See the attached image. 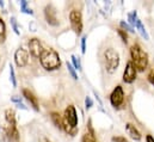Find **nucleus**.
I'll list each match as a JSON object with an SVG mask.
<instances>
[{
  "instance_id": "obj_8",
  "label": "nucleus",
  "mask_w": 154,
  "mask_h": 142,
  "mask_svg": "<svg viewBox=\"0 0 154 142\" xmlns=\"http://www.w3.org/2000/svg\"><path fill=\"white\" fill-rule=\"evenodd\" d=\"M136 76H137L136 68L134 67V65L131 63V61H128L127 65H125V68L123 71V76H122L123 82H125V84H133L136 80Z\"/></svg>"
},
{
  "instance_id": "obj_7",
  "label": "nucleus",
  "mask_w": 154,
  "mask_h": 142,
  "mask_svg": "<svg viewBox=\"0 0 154 142\" xmlns=\"http://www.w3.org/2000/svg\"><path fill=\"white\" fill-rule=\"evenodd\" d=\"M56 14H57V11H56V8L51 4H49V5H47L44 7V18H45V20H47V23L49 25L57 26L60 24L59 18H57Z\"/></svg>"
},
{
  "instance_id": "obj_4",
  "label": "nucleus",
  "mask_w": 154,
  "mask_h": 142,
  "mask_svg": "<svg viewBox=\"0 0 154 142\" xmlns=\"http://www.w3.org/2000/svg\"><path fill=\"white\" fill-rule=\"evenodd\" d=\"M103 57H104V65H105L106 72L110 74H114L117 71L119 62H121V57H119L118 51H116L114 48H108L104 50Z\"/></svg>"
},
{
  "instance_id": "obj_29",
  "label": "nucleus",
  "mask_w": 154,
  "mask_h": 142,
  "mask_svg": "<svg viewBox=\"0 0 154 142\" xmlns=\"http://www.w3.org/2000/svg\"><path fill=\"white\" fill-rule=\"evenodd\" d=\"M111 141L112 142H129L124 136H112V137H111Z\"/></svg>"
},
{
  "instance_id": "obj_35",
  "label": "nucleus",
  "mask_w": 154,
  "mask_h": 142,
  "mask_svg": "<svg viewBox=\"0 0 154 142\" xmlns=\"http://www.w3.org/2000/svg\"><path fill=\"white\" fill-rule=\"evenodd\" d=\"M0 6H1V7H4V6H5V4H4V1H1V0H0Z\"/></svg>"
},
{
  "instance_id": "obj_24",
  "label": "nucleus",
  "mask_w": 154,
  "mask_h": 142,
  "mask_svg": "<svg viewBox=\"0 0 154 142\" xmlns=\"http://www.w3.org/2000/svg\"><path fill=\"white\" fill-rule=\"evenodd\" d=\"M119 25H121V29L122 30H124V31H129V32H135V30H134V28L133 26H130L127 22H124V20H121L119 22Z\"/></svg>"
},
{
  "instance_id": "obj_32",
  "label": "nucleus",
  "mask_w": 154,
  "mask_h": 142,
  "mask_svg": "<svg viewBox=\"0 0 154 142\" xmlns=\"http://www.w3.org/2000/svg\"><path fill=\"white\" fill-rule=\"evenodd\" d=\"M11 100H12L13 103H16V104H19V103H22V97L13 96V97H11Z\"/></svg>"
},
{
  "instance_id": "obj_5",
  "label": "nucleus",
  "mask_w": 154,
  "mask_h": 142,
  "mask_svg": "<svg viewBox=\"0 0 154 142\" xmlns=\"http://www.w3.org/2000/svg\"><path fill=\"white\" fill-rule=\"evenodd\" d=\"M69 23H71V26H72L73 31L78 36L81 35L84 24H82V14L79 10H72L69 12Z\"/></svg>"
},
{
  "instance_id": "obj_13",
  "label": "nucleus",
  "mask_w": 154,
  "mask_h": 142,
  "mask_svg": "<svg viewBox=\"0 0 154 142\" xmlns=\"http://www.w3.org/2000/svg\"><path fill=\"white\" fill-rule=\"evenodd\" d=\"M125 130H127L128 135H129L133 140H135V141H140V140L142 139L141 133L139 131V129H137L133 123H127V124H125Z\"/></svg>"
},
{
  "instance_id": "obj_1",
  "label": "nucleus",
  "mask_w": 154,
  "mask_h": 142,
  "mask_svg": "<svg viewBox=\"0 0 154 142\" xmlns=\"http://www.w3.org/2000/svg\"><path fill=\"white\" fill-rule=\"evenodd\" d=\"M130 59L137 72H143L148 67V54L141 48L140 44H133L130 47Z\"/></svg>"
},
{
  "instance_id": "obj_28",
  "label": "nucleus",
  "mask_w": 154,
  "mask_h": 142,
  "mask_svg": "<svg viewBox=\"0 0 154 142\" xmlns=\"http://www.w3.org/2000/svg\"><path fill=\"white\" fill-rule=\"evenodd\" d=\"M92 106H93V100L91 99V97L87 96L85 98V107H86V110H90Z\"/></svg>"
},
{
  "instance_id": "obj_34",
  "label": "nucleus",
  "mask_w": 154,
  "mask_h": 142,
  "mask_svg": "<svg viewBox=\"0 0 154 142\" xmlns=\"http://www.w3.org/2000/svg\"><path fill=\"white\" fill-rule=\"evenodd\" d=\"M39 142H51L48 137H42L41 140H39Z\"/></svg>"
},
{
  "instance_id": "obj_18",
  "label": "nucleus",
  "mask_w": 154,
  "mask_h": 142,
  "mask_svg": "<svg viewBox=\"0 0 154 142\" xmlns=\"http://www.w3.org/2000/svg\"><path fill=\"white\" fill-rule=\"evenodd\" d=\"M20 11H22L23 13H26V14H30V16L34 14V11L29 7L26 0H22V1H20Z\"/></svg>"
},
{
  "instance_id": "obj_27",
  "label": "nucleus",
  "mask_w": 154,
  "mask_h": 142,
  "mask_svg": "<svg viewBox=\"0 0 154 142\" xmlns=\"http://www.w3.org/2000/svg\"><path fill=\"white\" fill-rule=\"evenodd\" d=\"M147 80H148V82H149L151 85L154 86V67L148 72V74H147Z\"/></svg>"
},
{
  "instance_id": "obj_19",
  "label": "nucleus",
  "mask_w": 154,
  "mask_h": 142,
  "mask_svg": "<svg viewBox=\"0 0 154 142\" xmlns=\"http://www.w3.org/2000/svg\"><path fill=\"white\" fill-rule=\"evenodd\" d=\"M136 20H137V12L136 11H133L131 13H128V24L130 26H135L136 24Z\"/></svg>"
},
{
  "instance_id": "obj_11",
  "label": "nucleus",
  "mask_w": 154,
  "mask_h": 142,
  "mask_svg": "<svg viewBox=\"0 0 154 142\" xmlns=\"http://www.w3.org/2000/svg\"><path fill=\"white\" fill-rule=\"evenodd\" d=\"M63 119L67 121L72 127L78 128V123H79V119H78V113H77V109L74 105H68L65 110V113H63Z\"/></svg>"
},
{
  "instance_id": "obj_22",
  "label": "nucleus",
  "mask_w": 154,
  "mask_h": 142,
  "mask_svg": "<svg viewBox=\"0 0 154 142\" xmlns=\"http://www.w3.org/2000/svg\"><path fill=\"white\" fill-rule=\"evenodd\" d=\"M71 60H72V66L74 67V69L75 71H81V63H80L79 57H77L75 55H72L71 56Z\"/></svg>"
},
{
  "instance_id": "obj_31",
  "label": "nucleus",
  "mask_w": 154,
  "mask_h": 142,
  "mask_svg": "<svg viewBox=\"0 0 154 142\" xmlns=\"http://www.w3.org/2000/svg\"><path fill=\"white\" fill-rule=\"evenodd\" d=\"M87 131L90 133V134H92V135H96V133H94V129H93V127H92V119L90 118L88 119V122H87Z\"/></svg>"
},
{
  "instance_id": "obj_21",
  "label": "nucleus",
  "mask_w": 154,
  "mask_h": 142,
  "mask_svg": "<svg viewBox=\"0 0 154 142\" xmlns=\"http://www.w3.org/2000/svg\"><path fill=\"white\" fill-rule=\"evenodd\" d=\"M10 80L13 87H17V78H16V73H14V68L12 65H10Z\"/></svg>"
},
{
  "instance_id": "obj_15",
  "label": "nucleus",
  "mask_w": 154,
  "mask_h": 142,
  "mask_svg": "<svg viewBox=\"0 0 154 142\" xmlns=\"http://www.w3.org/2000/svg\"><path fill=\"white\" fill-rule=\"evenodd\" d=\"M135 28H136V30L139 31V34L142 36L146 41H148L149 39V35H148V32H147V30H146V28L143 26V24H142V22L137 18V20H136V24H135Z\"/></svg>"
},
{
  "instance_id": "obj_20",
  "label": "nucleus",
  "mask_w": 154,
  "mask_h": 142,
  "mask_svg": "<svg viewBox=\"0 0 154 142\" xmlns=\"http://www.w3.org/2000/svg\"><path fill=\"white\" fill-rule=\"evenodd\" d=\"M81 142H98V141H97V139H96V135H92V134H90V133L87 131V133H85V134L82 135Z\"/></svg>"
},
{
  "instance_id": "obj_23",
  "label": "nucleus",
  "mask_w": 154,
  "mask_h": 142,
  "mask_svg": "<svg viewBox=\"0 0 154 142\" xmlns=\"http://www.w3.org/2000/svg\"><path fill=\"white\" fill-rule=\"evenodd\" d=\"M10 23H11V26H12L14 34H16V35H20V32H19V28H18V23H17V18H16V17H11Z\"/></svg>"
},
{
  "instance_id": "obj_10",
  "label": "nucleus",
  "mask_w": 154,
  "mask_h": 142,
  "mask_svg": "<svg viewBox=\"0 0 154 142\" xmlns=\"http://www.w3.org/2000/svg\"><path fill=\"white\" fill-rule=\"evenodd\" d=\"M28 45H29V53H30L32 56L38 57L39 59L41 55H42V53L44 51V48H43V45H42L39 38H37V37H32V38H30Z\"/></svg>"
},
{
  "instance_id": "obj_25",
  "label": "nucleus",
  "mask_w": 154,
  "mask_h": 142,
  "mask_svg": "<svg viewBox=\"0 0 154 142\" xmlns=\"http://www.w3.org/2000/svg\"><path fill=\"white\" fill-rule=\"evenodd\" d=\"M67 69H68V73L71 74V76L74 79V80H78L79 78H78V74H77V71L74 69V67L72 66V63H69V62H67Z\"/></svg>"
},
{
  "instance_id": "obj_26",
  "label": "nucleus",
  "mask_w": 154,
  "mask_h": 142,
  "mask_svg": "<svg viewBox=\"0 0 154 142\" xmlns=\"http://www.w3.org/2000/svg\"><path fill=\"white\" fill-rule=\"evenodd\" d=\"M117 34L121 37V39H122L123 43H125V44L128 43V34H127V31H124V30H122V29H118V30H117Z\"/></svg>"
},
{
  "instance_id": "obj_6",
  "label": "nucleus",
  "mask_w": 154,
  "mask_h": 142,
  "mask_svg": "<svg viewBox=\"0 0 154 142\" xmlns=\"http://www.w3.org/2000/svg\"><path fill=\"white\" fill-rule=\"evenodd\" d=\"M123 103H124V91L121 85H117L110 94V104L112 107L118 109Z\"/></svg>"
},
{
  "instance_id": "obj_33",
  "label": "nucleus",
  "mask_w": 154,
  "mask_h": 142,
  "mask_svg": "<svg viewBox=\"0 0 154 142\" xmlns=\"http://www.w3.org/2000/svg\"><path fill=\"white\" fill-rule=\"evenodd\" d=\"M146 142H154V137L152 135H147L146 136Z\"/></svg>"
},
{
  "instance_id": "obj_17",
  "label": "nucleus",
  "mask_w": 154,
  "mask_h": 142,
  "mask_svg": "<svg viewBox=\"0 0 154 142\" xmlns=\"http://www.w3.org/2000/svg\"><path fill=\"white\" fill-rule=\"evenodd\" d=\"M6 41V24L2 18H0V44Z\"/></svg>"
},
{
  "instance_id": "obj_3",
  "label": "nucleus",
  "mask_w": 154,
  "mask_h": 142,
  "mask_svg": "<svg viewBox=\"0 0 154 142\" xmlns=\"http://www.w3.org/2000/svg\"><path fill=\"white\" fill-rule=\"evenodd\" d=\"M5 125H4V133L6 137H8L11 141H18L19 133L17 129V121H16V112L12 109H6L5 112Z\"/></svg>"
},
{
  "instance_id": "obj_9",
  "label": "nucleus",
  "mask_w": 154,
  "mask_h": 142,
  "mask_svg": "<svg viewBox=\"0 0 154 142\" xmlns=\"http://www.w3.org/2000/svg\"><path fill=\"white\" fill-rule=\"evenodd\" d=\"M14 63L19 68L25 67L29 63V50L24 48H18L14 53Z\"/></svg>"
},
{
  "instance_id": "obj_12",
  "label": "nucleus",
  "mask_w": 154,
  "mask_h": 142,
  "mask_svg": "<svg viewBox=\"0 0 154 142\" xmlns=\"http://www.w3.org/2000/svg\"><path fill=\"white\" fill-rule=\"evenodd\" d=\"M22 94H23V98H24L28 103H30V105L32 106V109H34L35 111H39L38 99H37V97H35V94H34L30 90L23 88V90H22Z\"/></svg>"
},
{
  "instance_id": "obj_2",
  "label": "nucleus",
  "mask_w": 154,
  "mask_h": 142,
  "mask_svg": "<svg viewBox=\"0 0 154 142\" xmlns=\"http://www.w3.org/2000/svg\"><path fill=\"white\" fill-rule=\"evenodd\" d=\"M39 62L41 66L45 69V71H55L57 68L61 67V59L59 53L53 49V48H47L44 49V51L42 53L41 57H39Z\"/></svg>"
},
{
  "instance_id": "obj_30",
  "label": "nucleus",
  "mask_w": 154,
  "mask_h": 142,
  "mask_svg": "<svg viewBox=\"0 0 154 142\" xmlns=\"http://www.w3.org/2000/svg\"><path fill=\"white\" fill-rule=\"evenodd\" d=\"M86 39H87V37L82 36V38H81V53L82 54L86 53Z\"/></svg>"
},
{
  "instance_id": "obj_16",
  "label": "nucleus",
  "mask_w": 154,
  "mask_h": 142,
  "mask_svg": "<svg viewBox=\"0 0 154 142\" xmlns=\"http://www.w3.org/2000/svg\"><path fill=\"white\" fill-rule=\"evenodd\" d=\"M62 129L65 130V133L66 134H68V135H71V136H75L78 133V128H74V127H72L67 121H65L63 119V124H62Z\"/></svg>"
},
{
  "instance_id": "obj_14",
  "label": "nucleus",
  "mask_w": 154,
  "mask_h": 142,
  "mask_svg": "<svg viewBox=\"0 0 154 142\" xmlns=\"http://www.w3.org/2000/svg\"><path fill=\"white\" fill-rule=\"evenodd\" d=\"M50 119H51V122H53V124L55 125V128H57L59 130H61L62 129V124H63V118L60 116V113L59 112H51L50 113Z\"/></svg>"
}]
</instances>
